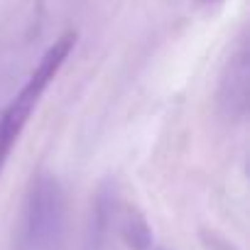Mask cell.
I'll return each mask as SVG.
<instances>
[{"mask_svg": "<svg viewBox=\"0 0 250 250\" xmlns=\"http://www.w3.org/2000/svg\"><path fill=\"white\" fill-rule=\"evenodd\" d=\"M248 76H250L248 49H245V44H240L238 52L228 59L223 79H221V93L218 96H221V105H223L226 115H233V118L245 115V108H248Z\"/></svg>", "mask_w": 250, "mask_h": 250, "instance_id": "obj_3", "label": "cell"}, {"mask_svg": "<svg viewBox=\"0 0 250 250\" xmlns=\"http://www.w3.org/2000/svg\"><path fill=\"white\" fill-rule=\"evenodd\" d=\"M74 44H76V35L74 32H64L59 40H54V44L47 47V52L42 54V59L37 62L32 74L27 76L22 88L5 105V110L0 113V172H3V167H5V162H8L18 138L22 135L32 110L37 108L40 98L44 96L49 83L57 79L59 69L69 59Z\"/></svg>", "mask_w": 250, "mask_h": 250, "instance_id": "obj_1", "label": "cell"}, {"mask_svg": "<svg viewBox=\"0 0 250 250\" xmlns=\"http://www.w3.org/2000/svg\"><path fill=\"white\" fill-rule=\"evenodd\" d=\"M125 238H128V243L138 250H145L150 245V230H147V226L140 216L128 218V223H125Z\"/></svg>", "mask_w": 250, "mask_h": 250, "instance_id": "obj_4", "label": "cell"}, {"mask_svg": "<svg viewBox=\"0 0 250 250\" xmlns=\"http://www.w3.org/2000/svg\"><path fill=\"white\" fill-rule=\"evenodd\" d=\"M66 228V201L54 177H37L30 187L22 216L25 250H59Z\"/></svg>", "mask_w": 250, "mask_h": 250, "instance_id": "obj_2", "label": "cell"}]
</instances>
